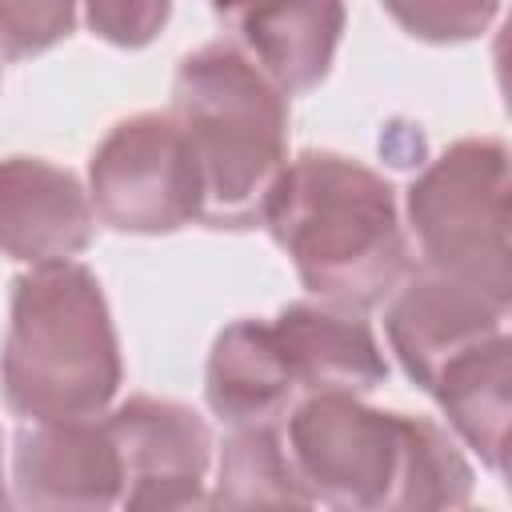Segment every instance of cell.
<instances>
[{
  "label": "cell",
  "instance_id": "obj_1",
  "mask_svg": "<svg viewBox=\"0 0 512 512\" xmlns=\"http://www.w3.org/2000/svg\"><path fill=\"white\" fill-rule=\"evenodd\" d=\"M260 220L320 300L372 308L408 272L392 184L348 156L304 152L284 164Z\"/></svg>",
  "mask_w": 512,
  "mask_h": 512
},
{
  "label": "cell",
  "instance_id": "obj_2",
  "mask_svg": "<svg viewBox=\"0 0 512 512\" xmlns=\"http://www.w3.org/2000/svg\"><path fill=\"white\" fill-rule=\"evenodd\" d=\"M120 344L100 280L72 260L36 264L12 284L0 352L4 404L24 420L100 416L120 388Z\"/></svg>",
  "mask_w": 512,
  "mask_h": 512
},
{
  "label": "cell",
  "instance_id": "obj_3",
  "mask_svg": "<svg viewBox=\"0 0 512 512\" xmlns=\"http://www.w3.org/2000/svg\"><path fill=\"white\" fill-rule=\"evenodd\" d=\"M172 116L200 176V220L252 228L288 164V100L232 44H204L180 60Z\"/></svg>",
  "mask_w": 512,
  "mask_h": 512
},
{
  "label": "cell",
  "instance_id": "obj_4",
  "mask_svg": "<svg viewBox=\"0 0 512 512\" xmlns=\"http://www.w3.org/2000/svg\"><path fill=\"white\" fill-rule=\"evenodd\" d=\"M408 224L424 264L512 300L504 140L472 136L444 148L408 188Z\"/></svg>",
  "mask_w": 512,
  "mask_h": 512
},
{
  "label": "cell",
  "instance_id": "obj_5",
  "mask_svg": "<svg viewBox=\"0 0 512 512\" xmlns=\"http://www.w3.org/2000/svg\"><path fill=\"white\" fill-rule=\"evenodd\" d=\"M288 412V452L312 504L396 512L412 416L368 408L352 392H308Z\"/></svg>",
  "mask_w": 512,
  "mask_h": 512
},
{
  "label": "cell",
  "instance_id": "obj_6",
  "mask_svg": "<svg viewBox=\"0 0 512 512\" xmlns=\"http://www.w3.org/2000/svg\"><path fill=\"white\" fill-rule=\"evenodd\" d=\"M88 200L116 232L164 236L200 220V176L176 116L120 120L88 160Z\"/></svg>",
  "mask_w": 512,
  "mask_h": 512
},
{
  "label": "cell",
  "instance_id": "obj_7",
  "mask_svg": "<svg viewBox=\"0 0 512 512\" xmlns=\"http://www.w3.org/2000/svg\"><path fill=\"white\" fill-rule=\"evenodd\" d=\"M504 320V296L488 292L468 276L420 264L412 276L404 272V280L392 288L384 332L408 380L428 392L456 356L500 336Z\"/></svg>",
  "mask_w": 512,
  "mask_h": 512
},
{
  "label": "cell",
  "instance_id": "obj_8",
  "mask_svg": "<svg viewBox=\"0 0 512 512\" xmlns=\"http://www.w3.org/2000/svg\"><path fill=\"white\" fill-rule=\"evenodd\" d=\"M124 472V508H192L208 504L204 476L212 432L200 412L176 400L132 396L108 420Z\"/></svg>",
  "mask_w": 512,
  "mask_h": 512
},
{
  "label": "cell",
  "instance_id": "obj_9",
  "mask_svg": "<svg viewBox=\"0 0 512 512\" xmlns=\"http://www.w3.org/2000/svg\"><path fill=\"white\" fill-rule=\"evenodd\" d=\"M12 488L24 508H112L124 492L120 452L104 420H32L16 432Z\"/></svg>",
  "mask_w": 512,
  "mask_h": 512
},
{
  "label": "cell",
  "instance_id": "obj_10",
  "mask_svg": "<svg viewBox=\"0 0 512 512\" xmlns=\"http://www.w3.org/2000/svg\"><path fill=\"white\" fill-rule=\"evenodd\" d=\"M216 20L280 92L316 88L340 48L344 0H212Z\"/></svg>",
  "mask_w": 512,
  "mask_h": 512
},
{
  "label": "cell",
  "instance_id": "obj_11",
  "mask_svg": "<svg viewBox=\"0 0 512 512\" xmlns=\"http://www.w3.org/2000/svg\"><path fill=\"white\" fill-rule=\"evenodd\" d=\"M92 240V200L68 168L36 156L0 160V252L20 264L72 260Z\"/></svg>",
  "mask_w": 512,
  "mask_h": 512
},
{
  "label": "cell",
  "instance_id": "obj_12",
  "mask_svg": "<svg viewBox=\"0 0 512 512\" xmlns=\"http://www.w3.org/2000/svg\"><path fill=\"white\" fill-rule=\"evenodd\" d=\"M276 344L292 368L296 388L364 396L388 376V360L376 344L364 308L336 300H296L272 320Z\"/></svg>",
  "mask_w": 512,
  "mask_h": 512
},
{
  "label": "cell",
  "instance_id": "obj_13",
  "mask_svg": "<svg viewBox=\"0 0 512 512\" xmlns=\"http://www.w3.org/2000/svg\"><path fill=\"white\" fill-rule=\"evenodd\" d=\"M204 396L228 428L276 424L296 404L300 388L276 344L272 324L236 320L216 336L204 372Z\"/></svg>",
  "mask_w": 512,
  "mask_h": 512
},
{
  "label": "cell",
  "instance_id": "obj_14",
  "mask_svg": "<svg viewBox=\"0 0 512 512\" xmlns=\"http://www.w3.org/2000/svg\"><path fill=\"white\" fill-rule=\"evenodd\" d=\"M508 388H512L508 332H500V336L468 348L464 356H456L436 376V384L428 388V396L448 416L452 432L492 472H504V456H508V416H512Z\"/></svg>",
  "mask_w": 512,
  "mask_h": 512
},
{
  "label": "cell",
  "instance_id": "obj_15",
  "mask_svg": "<svg viewBox=\"0 0 512 512\" xmlns=\"http://www.w3.org/2000/svg\"><path fill=\"white\" fill-rule=\"evenodd\" d=\"M208 504L244 508V504H312L292 452L284 448L276 424H244L232 428L220 452L216 492Z\"/></svg>",
  "mask_w": 512,
  "mask_h": 512
},
{
  "label": "cell",
  "instance_id": "obj_16",
  "mask_svg": "<svg viewBox=\"0 0 512 512\" xmlns=\"http://www.w3.org/2000/svg\"><path fill=\"white\" fill-rule=\"evenodd\" d=\"M384 12L416 40L428 44H464L488 32L500 12V0H380Z\"/></svg>",
  "mask_w": 512,
  "mask_h": 512
},
{
  "label": "cell",
  "instance_id": "obj_17",
  "mask_svg": "<svg viewBox=\"0 0 512 512\" xmlns=\"http://www.w3.org/2000/svg\"><path fill=\"white\" fill-rule=\"evenodd\" d=\"M76 24V0H0V52L8 60L40 56Z\"/></svg>",
  "mask_w": 512,
  "mask_h": 512
},
{
  "label": "cell",
  "instance_id": "obj_18",
  "mask_svg": "<svg viewBox=\"0 0 512 512\" xmlns=\"http://www.w3.org/2000/svg\"><path fill=\"white\" fill-rule=\"evenodd\" d=\"M84 12L100 40L116 48H144L164 32L172 0H84Z\"/></svg>",
  "mask_w": 512,
  "mask_h": 512
},
{
  "label": "cell",
  "instance_id": "obj_19",
  "mask_svg": "<svg viewBox=\"0 0 512 512\" xmlns=\"http://www.w3.org/2000/svg\"><path fill=\"white\" fill-rule=\"evenodd\" d=\"M8 504V488H4V456H0V508Z\"/></svg>",
  "mask_w": 512,
  "mask_h": 512
}]
</instances>
